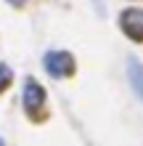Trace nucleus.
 Segmentation results:
<instances>
[{
  "mask_svg": "<svg viewBox=\"0 0 143 146\" xmlns=\"http://www.w3.org/2000/svg\"><path fill=\"white\" fill-rule=\"evenodd\" d=\"M43 66L53 80H66L74 74V56L66 50H48L43 56Z\"/></svg>",
  "mask_w": 143,
  "mask_h": 146,
  "instance_id": "1",
  "label": "nucleus"
},
{
  "mask_svg": "<svg viewBox=\"0 0 143 146\" xmlns=\"http://www.w3.org/2000/svg\"><path fill=\"white\" fill-rule=\"evenodd\" d=\"M119 27H122V32L130 40L143 42V11H138V8H127V11H122Z\"/></svg>",
  "mask_w": 143,
  "mask_h": 146,
  "instance_id": "3",
  "label": "nucleus"
},
{
  "mask_svg": "<svg viewBox=\"0 0 143 146\" xmlns=\"http://www.w3.org/2000/svg\"><path fill=\"white\" fill-rule=\"evenodd\" d=\"M24 109H27L32 117H37L40 111L45 109V90H43V85L37 80H32V77L24 82Z\"/></svg>",
  "mask_w": 143,
  "mask_h": 146,
  "instance_id": "2",
  "label": "nucleus"
},
{
  "mask_svg": "<svg viewBox=\"0 0 143 146\" xmlns=\"http://www.w3.org/2000/svg\"><path fill=\"white\" fill-rule=\"evenodd\" d=\"M11 5H21V3H27V0H8Z\"/></svg>",
  "mask_w": 143,
  "mask_h": 146,
  "instance_id": "6",
  "label": "nucleus"
},
{
  "mask_svg": "<svg viewBox=\"0 0 143 146\" xmlns=\"http://www.w3.org/2000/svg\"><path fill=\"white\" fill-rule=\"evenodd\" d=\"M127 82H130L132 93L138 96V101L143 104V64L138 58H130L127 61Z\"/></svg>",
  "mask_w": 143,
  "mask_h": 146,
  "instance_id": "4",
  "label": "nucleus"
},
{
  "mask_svg": "<svg viewBox=\"0 0 143 146\" xmlns=\"http://www.w3.org/2000/svg\"><path fill=\"white\" fill-rule=\"evenodd\" d=\"M11 77H13V72L8 69L5 64H0V93H3L8 85H11Z\"/></svg>",
  "mask_w": 143,
  "mask_h": 146,
  "instance_id": "5",
  "label": "nucleus"
},
{
  "mask_svg": "<svg viewBox=\"0 0 143 146\" xmlns=\"http://www.w3.org/2000/svg\"><path fill=\"white\" fill-rule=\"evenodd\" d=\"M0 146H5V143H3V141H0Z\"/></svg>",
  "mask_w": 143,
  "mask_h": 146,
  "instance_id": "7",
  "label": "nucleus"
}]
</instances>
